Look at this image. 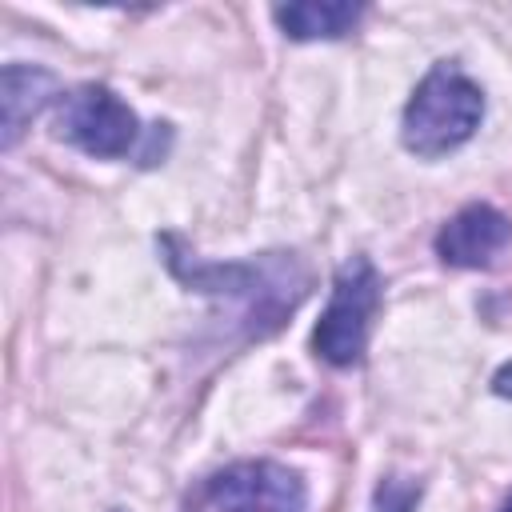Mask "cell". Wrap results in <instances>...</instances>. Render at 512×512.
I'll use <instances>...</instances> for the list:
<instances>
[{"label": "cell", "instance_id": "cell-1", "mask_svg": "<svg viewBox=\"0 0 512 512\" xmlns=\"http://www.w3.org/2000/svg\"><path fill=\"white\" fill-rule=\"evenodd\" d=\"M160 248H164V264L180 284L236 304L248 336L276 332L296 312V304L308 296V284H312L308 268L292 252H264L240 264H204L188 256L176 236H160Z\"/></svg>", "mask_w": 512, "mask_h": 512}, {"label": "cell", "instance_id": "cell-2", "mask_svg": "<svg viewBox=\"0 0 512 512\" xmlns=\"http://www.w3.org/2000/svg\"><path fill=\"white\" fill-rule=\"evenodd\" d=\"M484 120V92L480 84L452 60H440L424 72V80L412 88L400 120V140L408 152L436 160L472 140V132Z\"/></svg>", "mask_w": 512, "mask_h": 512}, {"label": "cell", "instance_id": "cell-3", "mask_svg": "<svg viewBox=\"0 0 512 512\" xmlns=\"http://www.w3.org/2000/svg\"><path fill=\"white\" fill-rule=\"evenodd\" d=\"M380 308V272L368 256H352L332 276L328 308L312 328V352L332 368H352L364 348Z\"/></svg>", "mask_w": 512, "mask_h": 512}, {"label": "cell", "instance_id": "cell-4", "mask_svg": "<svg viewBox=\"0 0 512 512\" xmlns=\"http://www.w3.org/2000/svg\"><path fill=\"white\" fill-rule=\"evenodd\" d=\"M56 136L96 160H120L136 148L140 120L108 84H80L56 100Z\"/></svg>", "mask_w": 512, "mask_h": 512}, {"label": "cell", "instance_id": "cell-5", "mask_svg": "<svg viewBox=\"0 0 512 512\" xmlns=\"http://www.w3.org/2000/svg\"><path fill=\"white\" fill-rule=\"evenodd\" d=\"M216 512H308L304 480L276 460H240L212 480Z\"/></svg>", "mask_w": 512, "mask_h": 512}, {"label": "cell", "instance_id": "cell-6", "mask_svg": "<svg viewBox=\"0 0 512 512\" xmlns=\"http://www.w3.org/2000/svg\"><path fill=\"white\" fill-rule=\"evenodd\" d=\"M508 244L512 220L492 204H464L436 232V256L448 268H488Z\"/></svg>", "mask_w": 512, "mask_h": 512}, {"label": "cell", "instance_id": "cell-7", "mask_svg": "<svg viewBox=\"0 0 512 512\" xmlns=\"http://www.w3.org/2000/svg\"><path fill=\"white\" fill-rule=\"evenodd\" d=\"M60 80L40 64H4L0 72V144L16 148L20 132L52 100H60Z\"/></svg>", "mask_w": 512, "mask_h": 512}, {"label": "cell", "instance_id": "cell-8", "mask_svg": "<svg viewBox=\"0 0 512 512\" xmlns=\"http://www.w3.org/2000/svg\"><path fill=\"white\" fill-rule=\"evenodd\" d=\"M364 16V4L352 0H300L272 8V20L288 40H340L348 36Z\"/></svg>", "mask_w": 512, "mask_h": 512}, {"label": "cell", "instance_id": "cell-9", "mask_svg": "<svg viewBox=\"0 0 512 512\" xmlns=\"http://www.w3.org/2000/svg\"><path fill=\"white\" fill-rule=\"evenodd\" d=\"M416 504H420V480L388 476V480L376 484L372 512H416Z\"/></svg>", "mask_w": 512, "mask_h": 512}, {"label": "cell", "instance_id": "cell-10", "mask_svg": "<svg viewBox=\"0 0 512 512\" xmlns=\"http://www.w3.org/2000/svg\"><path fill=\"white\" fill-rule=\"evenodd\" d=\"M168 140H172V124H148V144L140 148V164H160V156L168 152Z\"/></svg>", "mask_w": 512, "mask_h": 512}, {"label": "cell", "instance_id": "cell-11", "mask_svg": "<svg viewBox=\"0 0 512 512\" xmlns=\"http://www.w3.org/2000/svg\"><path fill=\"white\" fill-rule=\"evenodd\" d=\"M492 392H496V396H512V360H508L504 368H496V376H492Z\"/></svg>", "mask_w": 512, "mask_h": 512}, {"label": "cell", "instance_id": "cell-12", "mask_svg": "<svg viewBox=\"0 0 512 512\" xmlns=\"http://www.w3.org/2000/svg\"><path fill=\"white\" fill-rule=\"evenodd\" d=\"M500 512H512V492L504 496V504H500Z\"/></svg>", "mask_w": 512, "mask_h": 512}]
</instances>
